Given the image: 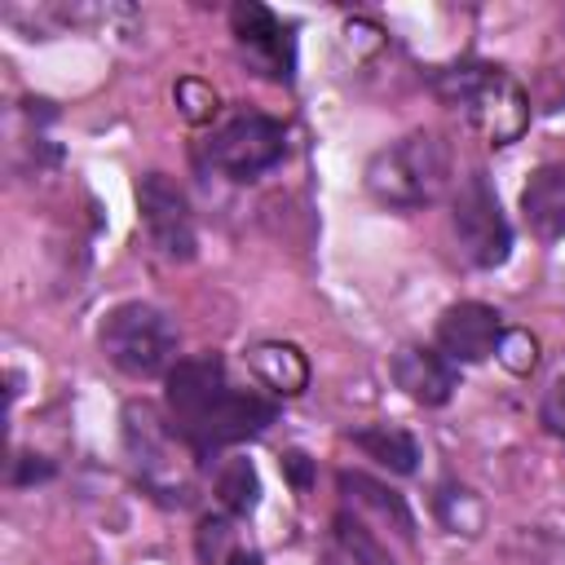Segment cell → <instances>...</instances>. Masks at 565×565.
I'll use <instances>...</instances> for the list:
<instances>
[{
    "mask_svg": "<svg viewBox=\"0 0 565 565\" xmlns=\"http://www.w3.org/2000/svg\"><path fill=\"white\" fill-rule=\"evenodd\" d=\"M433 503H437V516H441V525H446L450 534H477V530L486 525L481 499H477L468 486H459V481H441Z\"/></svg>",
    "mask_w": 565,
    "mask_h": 565,
    "instance_id": "cell-18",
    "label": "cell"
},
{
    "mask_svg": "<svg viewBox=\"0 0 565 565\" xmlns=\"http://www.w3.org/2000/svg\"><path fill=\"white\" fill-rule=\"evenodd\" d=\"M450 230H455V247L468 265L477 269H494L508 260L512 252V225L499 207L494 185L486 181V172H468L455 185V203H450Z\"/></svg>",
    "mask_w": 565,
    "mask_h": 565,
    "instance_id": "cell-5",
    "label": "cell"
},
{
    "mask_svg": "<svg viewBox=\"0 0 565 565\" xmlns=\"http://www.w3.org/2000/svg\"><path fill=\"white\" fill-rule=\"evenodd\" d=\"M230 31H234V49L247 62V71L274 84L296 79V35H291V22H282L274 9L243 0L230 9Z\"/></svg>",
    "mask_w": 565,
    "mask_h": 565,
    "instance_id": "cell-8",
    "label": "cell"
},
{
    "mask_svg": "<svg viewBox=\"0 0 565 565\" xmlns=\"http://www.w3.org/2000/svg\"><path fill=\"white\" fill-rule=\"evenodd\" d=\"M97 344L106 362L132 380L168 375L177 366V327L159 305H146V300L115 305L97 327Z\"/></svg>",
    "mask_w": 565,
    "mask_h": 565,
    "instance_id": "cell-4",
    "label": "cell"
},
{
    "mask_svg": "<svg viewBox=\"0 0 565 565\" xmlns=\"http://www.w3.org/2000/svg\"><path fill=\"white\" fill-rule=\"evenodd\" d=\"M362 181L380 207L419 212V207L437 203L441 190L450 185V146L437 132L415 128V132L388 141L384 150H375L366 159Z\"/></svg>",
    "mask_w": 565,
    "mask_h": 565,
    "instance_id": "cell-3",
    "label": "cell"
},
{
    "mask_svg": "<svg viewBox=\"0 0 565 565\" xmlns=\"http://www.w3.org/2000/svg\"><path fill=\"white\" fill-rule=\"evenodd\" d=\"M335 539H340V547L349 552L353 565H393V552L380 539V530H371L366 516H358L349 508L335 512Z\"/></svg>",
    "mask_w": 565,
    "mask_h": 565,
    "instance_id": "cell-17",
    "label": "cell"
},
{
    "mask_svg": "<svg viewBox=\"0 0 565 565\" xmlns=\"http://www.w3.org/2000/svg\"><path fill=\"white\" fill-rule=\"evenodd\" d=\"M539 415H543L547 433H556V437L565 433V375H561V380H552V388H547V397H543Z\"/></svg>",
    "mask_w": 565,
    "mask_h": 565,
    "instance_id": "cell-21",
    "label": "cell"
},
{
    "mask_svg": "<svg viewBox=\"0 0 565 565\" xmlns=\"http://www.w3.org/2000/svg\"><path fill=\"white\" fill-rule=\"evenodd\" d=\"M437 97L486 141L512 146L530 128V97L525 88L494 62H459L437 75Z\"/></svg>",
    "mask_w": 565,
    "mask_h": 565,
    "instance_id": "cell-2",
    "label": "cell"
},
{
    "mask_svg": "<svg viewBox=\"0 0 565 565\" xmlns=\"http://www.w3.org/2000/svg\"><path fill=\"white\" fill-rule=\"evenodd\" d=\"M287 150V128L274 115L238 110L207 137V163L230 181H256L265 177Z\"/></svg>",
    "mask_w": 565,
    "mask_h": 565,
    "instance_id": "cell-6",
    "label": "cell"
},
{
    "mask_svg": "<svg viewBox=\"0 0 565 565\" xmlns=\"http://www.w3.org/2000/svg\"><path fill=\"white\" fill-rule=\"evenodd\" d=\"M212 490H216L221 508L234 512V516H247L260 503V477H256V468L247 459H221Z\"/></svg>",
    "mask_w": 565,
    "mask_h": 565,
    "instance_id": "cell-16",
    "label": "cell"
},
{
    "mask_svg": "<svg viewBox=\"0 0 565 565\" xmlns=\"http://www.w3.org/2000/svg\"><path fill=\"white\" fill-rule=\"evenodd\" d=\"M137 216L146 230V243L163 256V260H190L194 256V216H190V199L185 190L163 177V172H146L137 181Z\"/></svg>",
    "mask_w": 565,
    "mask_h": 565,
    "instance_id": "cell-9",
    "label": "cell"
},
{
    "mask_svg": "<svg viewBox=\"0 0 565 565\" xmlns=\"http://www.w3.org/2000/svg\"><path fill=\"white\" fill-rule=\"evenodd\" d=\"M353 446L362 450V455H371L375 463H384L388 472H415L419 468V441L406 433V428H397V424H371V428H358L353 433Z\"/></svg>",
    "mask_w": 565,
    "mask_h": 565,
    "instance_id": "cell-15",
    "label": "cell"
},
{
    "mask_svg": "<svg viewBox=\"0 0 565 565\" xmlns=\"http://www.w3.org/2000/svg\"><path fill=\"white\" fill-rule=\"evenodd\" d=\"M230 565H260V561H256V556H247V552H238V556H234Z\"/></svg>",
    "mask_w": 565,
    "mask_h": 565,
    "instance_id": "cell-22",
    "label": "cell"
},
{
    "mask_svg": "<svg viewBox=\"0 0 565 565\" xmlns=\"http://www.w3.org/2000/svg\"><path fill=\"white\" fill-rule=\"evenodd\" d=\"M177 106H181V115L185 119H212L216 115V93L203 84V79H181L177 84Z\"/></svg>",
    "mask_w": 565,
    "mask_h": 565,
    "instance_id": "cell-20",
    "label": "cell"
},
{
    "mask_svg": "<svg viewBox=\"0 0 565 565\" xmlns=\"http://www.w3.org/2000/svg\"><path fill=\"white\" fill-rule=\"evenodd\" d=\"M521 216L534 238H543V243L565 238V159L530 172V181L521 190Z\"/></svg>",
    "mask_w": 565,
    "mask_h": 565,
    "instance_id": "cell-12",
    "label": "cell"
},
{
    "mask_svg": "<svg viewBox=\"0 0 565 565\" xmlns=\"http://www.w3.org/2000/svg\"><path fill=\"white\" fill-rule=\"evenodd\" d=\"M247 362H252L256 380H260L269 393H278V397H296V393H305V384H309V362H305V353H300L296 344L265 340V344H256V349L247 353Z\"/></svg>",
    "mask_w": 565,
    "mask_h": 565,
    "instance_id": "cell-13",
    "label": "cell"
},
{
    "mask_svg": "<svg viewBox=\"0 0 565 565\" xmlns=\"http://www.w3.org/2000/svg\"><path fill=\"white\" fill-rule=\"evenodd\" d=\"M494 358H499L512 375H530V371L539 366V344H534L530 331H503V344H499Z\"/></svg>",
    "mask_w": 565,
    "mask_h": 565,
    "instance_id": "cell-19",
    "label": "cell"
},
{
    "mask_svg": "<svg viewBox=\"0 0 565 565\" xmlns=\"http://www.w3.org/2000/svg\"><path fill=\"white\" fill-rule=\"evenodd\" d=\"M274 415L278 406L256 388H238L216 353L181 358L168 371V419L199 459L256 437L274 424Z\"/></svg>",
    "mask_w": 565,
    "mask_h": 565,
    "instance_id": "cell-1",
    "label": "cell"
},
{
    "mask_svg": "<svg viewBox=\"0 0 565 565\" xmlns=\"http://www.w3.org/2000/svg\"><path fill=\"white\" fill-rule=\"evenodd\" d=\"M561 441H565V433H561Z\"/></svg>",
    "mask_w": 565,
    "mask_h": 565,
    "instance_id": "cell-23",
    "label": "cell"
},
{
    "mask_svg": "<svg viewBox=\"0 0 565 565\" xmlns=\"http://www.w3.org/2000/svg\"><path fill=\"white\" fill-rule=\"evenodd\" d=\"M503 344V318L499 309L481 305V300H459L437 318V349L463 366V362H486L494 358Z\"/></svg>",
    "mask_w": 565,
    "mask_h": 565,
    "instance_id": "cell-10",
    "label": "cell"
},
{
    "mask_svg": "<svg viewBox=\"0 0 565 565\" xmlns=\"http://www.w3.org/2000/svg\"><path fill=\"white\" fill-rule=\"evenodd\" d=\"M388 366L393 384L419 406H446L459 388V366L437 344H402Z\"/></svg>",
    "mask_w": 565,
    "mask_h": 565,
    "instance_id": "cell-11",
    "label": "cell"
},
{
    "mask_svg": "<svg viewBox=\"0 0 565 565\" xmlns=\"http://www.w3.org/2000/svg\"><path fill=\"white\" fill-rule=\"evenodd\" d=\"M340 494H344V503L353 512H371L380 525H393L397 534H411V512L388 486H380V481H371L362 472H340Z\"/></svg>",
    "mask_w": 565,
    "mask_h": 565,
    "instance_id": "cell-14",
    "label": "cell"
},
{
    "mask_svg": "<svg viewBox=\"0 0 565 565\" xmlns=\"http://www.w3.org/2000/svg\"><path fill=\"white\" fill-rule=\"evenodd\" d=\"M177 428H163V419L150 406H128L124 411V446L132 455L137 477L168 503L190 499V468L177 459Z\"/></svg>",
    "mask_w": 565,
    "mask_h": 565,
    "instance_id": "cell-7",
    "label": "cell"
}]
</instances>
